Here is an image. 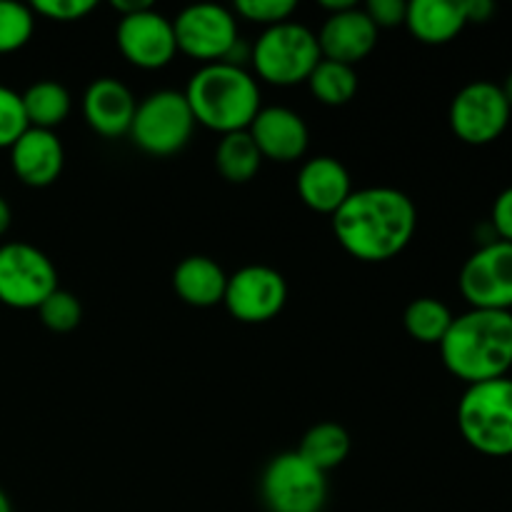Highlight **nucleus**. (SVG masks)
I'll use <instances>...</instances> for the list:
<instances>
[{
	"label": "nucleus",
	"instance_id": "33",
	"mask_svg": "<svg viewBox=\"0 0 512 512\" xmlns=\"http://www.w3.org/2000/svg\"><path fill=\"white\" fill-rule=\"evenodd\" d=\"M463 8L468 23H488L498 10L493 0H463Z\"/></svg>",
	"mask_w": 512,
	"mask_h": 512
},
{
	"label": "nucleus",
	"instance_id": "35",
	"mask_svg": "<svg viewBox=\"0 0 512 512\" xmlns=\"http://www.w3.org/2000/svg\"><path fill=\"white\" fill-rule=\"evenodd\" d=\"M10 223H13V210H10L8 200H5L3 195H0V238H3V235L8 233Z\"/></svg>",
	"mask_w": 512,
	"mask_h": 512
},
{
	"label": "nucleus",
	"instance_id": "11",
	"mask_svg": "<svg viewBox=\"0 0 512 512\" xmlns=\"http://www.w3.org/2000/svg\"><path fill=\"white\" fill-rule=\"evenodd\" d=\"M458 285L470 308L512 313V243L480 245L465 260Z\"/></svg>",
	"mask_w": 512,
	"mask_h": 512
},
{
	"label": "nucleus",
	"instance_id": "18",
	"mask_svg": "<svg viewBox=\"0 0 512 512\" xmlns=\"http://www.w3.org/2000/svg\"><path fill=\"white\" fill-rule=\"evenodd\" d=\"M295 188L310 210L320 215H335L353 193V178L338 158L315 155L303 163Z\"/></svg>",
	"mask_w": 512,
	"mask_h": 512
},
{
	"label": "nucleus",
	"instance_id": "6",
	"mask_svg": "<svg viewBox=\"0 0 512 512\" xmlns=\"http://www.w3.org/2000/svg\"><path fill=\"white\" fill-rule=\"evenodd\" d=\"M195 125L183 90H155L138 103L128 135L143 153L165 158L190 143Z\"/></svg>",
	"mask_w": 512,
	"mask_h": 512
},
{
	"label": "nucleus",
	"instance_id": "12",
	"mask_svg": "<svg viewBox=\"0 0 512 512\" xmlns=\"http://www.w3.org/2000/svg\"><path fill=\"white\" fill-rule=\"evenodd\" d=\"M285 300H288V283L270 265H243L233 275H228L223 305L240 323H268L275 315H280Z\"/></svg>",
	"mask_w": 512,
	"mask_h": 512
},
{
	"label": "nucleus",
	"instance_id": "38",
	"mask_svg": "<svg viewBox=\"0 0 512 512\" xmlns=\"http://www.w3.org/2000/svg\"><path fill=\"white\" fill-rule=\"evenodd\" d=\"M0 512H13V505H10L8 495H5L3 490H0Z\"/></svg>",
	"mask_w": 512,
	"mask_h": 512
},
{
	"label": "nucleus",
	"instance_id": "31",
	"mask_svg": "<svg viewBox=\"0 0 512 512\" xmlns=\"http://www.w3.org/2000/svg\"><path fill=\"white\" fill-rule=\"evenodd\" d=\"M365 13L373 20L375 28H398V25H405V10H408V3L403 0H368L365 5Z\"/></svg>",
	"mask_w": 512,
	"mask_h": 512
},
{
	"label": "nucleus",
	"instance_id": "27",
	"mask_svg": "<svg viewBox=\"0 0 512 512\" xmlns=\"http://www.w3.org/2000/svg\"><path fill=\"white\" fill-rule=\"evenodd\" d=\"M38 315L40 323L48 330H53V333H70L83 320V305H80V300L73 293L58 288L40 303Z\"/></svg>",
	"mask_w": 512,
	"mask_h": 512
},
{
	"label": "nucleus",
	"instance_id": "14",
	"mask_svg": "<svg viewBox=\"0 0 512 512\" xmlns=\"http://www.w3.org/2000/svg\"><path fill=\"white\" fill-rule=\"evenodd\" d=\"M248 133L258 145L263 160L268 158L275 163L300 160L310 145V130L303 115L295 113L293 108H285V105L260 108V113L250 123Z\"/></svg>",
	"mask_w": 512,
	"mask_h": 512
},
{
	"label": "nucleus",
	"instance_id": "7",
	"mask_svg": "<svg viewBox=\"0 0 512 512\" xmlns=\"http://www.w3.org/2000/svg\"><path fill=\"white\" fill-rule=\"evenodd\" d=\"M260 495L268 512H323L328 503V478L298 450L280 453L265 468Z\"/></svg>",
	"mask_w": 512,
	"mask_h": 512
},
{
	"label": "nucleus",
	"instance_id": "28",
	"mask_svg": "<svg viewBox=\"0 0 512 512\" xmlns=\"http://www.w3.org/2000/svg\"><path fill=\"white\" fill-rule=\"evenodd\" d=\"M23 98L8 85H0V150L13 148L15 140L28 130Z\"/></svg>",
	"mask_w": 512,
	"mask_h": 512
},
{
	"label": "nucleus",
	"instance_id": "8",
	"mask_svg": "<svg viewBox=\"0 0 512 512\" xmlns=\"http://www.w3.org/2000/svg\"><path fill=\"white\" fill-rule=\"evenodd\" d=\"M58 290L53 260L30 243L0 245V303L15 310H38Z\"/></svg>",
	"mask_w": 512,
	"mask_h": 512
},
{
	"label": "nucleus",
	"instance_id": "25",
	"mask_svg": "<svg viewBox=\"0 0 512 512\" xmlns=\"http://www.w3.org/2000/svg\"><path fill=\"white\" fill-rule=\"evenodd\" d=\"M455 315L438 298H415L403 313V325L413 340L423 345H440L453 325Z\"/></svg>",
	"mask_w": 512,
	"mask_h": 512
},
{
	"label": "nucleus",
	"instance_id": "19",
	"mask_svg": "<svg viewBox=\"0 0 512 512\" xmlns=\"http://www.w3.org/2000/svg\"><path fill=\"white\" fill-rule=\"evenodd\" d=\"M468 25L463 0H410L405 28L425 45H445Z\"/></svg>",
	"mask_w": 512,
	"mask_h": 512
},
{
	"label": "nucleus",
	"instance_id": "37",
	"mask_svg": "<svg viewBox=\"0 0 512 512\" xmlns=\"http://www.w3.org/2000/svg\"><path fill=\"white\" fill-rule=\"evenodd\" d=\"M500 88H503V93H505V100H508V103H510V108H512V73L508 75V78H505V83L500 85Z\"/></svg>",
	"mask_w": 512,
	"mask_h": 512
},
{
	"label": "nucleus",
	"instance_id": "15",
	"mask_svg": "<svg viewBox=\"0 0 512 512\" xmlns=\"http://www.w3.org/2000/svg\"><path fill=\"white\" fill-rule=\"evenodd\" d=\"M378 33L380 30L375 28L368 13L353 5V8L328 15L315 35H318L320 55L325 60H338L355 68V63L365 60L375 50Z\"/></svg>",
	"mask_w": 512,
	"mask_h": 512
},
{
	"label": "nucleus",
	"instance_id": "1",
	"mask_svg": "<svg viewBox=\"0 0 512 512\" xmlns=\"http://www.w3.org/2000/svg\"><path fill=\"white\" fill-rule=\"evenodd\" d=\"M418 230L413 198L390 185L350 193L333 215V233L348 255L363 263H385L403 253Z\"/></svg>",
	"mask_w": 512,
	"mask_h": 512
},
{
	"label": "nucleus",
	"instance_id": "10",
	"mask_svg": "<svg viewBox=\"0 0 512 512\" xmlns=\"http://www.w3.org/2000/svg\"><path fill=\"white\" fill-rule=\"evenodd\" d=\"M178 53L205 63H220L238 45L235 13L218 3H193L173 20Z\"/></svg>",
	"mask_w": 512,
	"mask_h": 512
},
{
	"label": "nucleus",
	"instance_id": "21",
	"mask_svg": "<svg viewBox=\"0 0 512 512\" xmlns=\"http://www.w3.org/2000/svg\"><path fill=\"white\" fill-rule=\"evenodd\" d=\"M20 98H23L25 118H28L30 128L55 130L73 108L68 88L58 80H38L25 93H20Z\"/></svg>",
	"mask_w": 512,
	"mask_h": 512
},
{
	"label": "nucleus",
	"instance_id": "20",
	"mask_svg": "<svg viewBox=\"0 0 512 512\" xmlns=\"http://www.w3.org/2000/svg\"><path fill=\"white\" fill-rule=\"evenodd\" d=\"M228 275L208 255H188L173 270V290L193 308H213L223 303Z\"/></svg>",
	"mask_w": 512,
	"mask_h": 512
},
{
	"label": "nucleus",
	"instance_id": "24",
	"mask_svg": "<svg viewBox=\"0 0 512 512\" xmlns=\"http://www.w3.org/2000/svg\"><path fill=\"white\" fill-rule=\"evenodd\" d=\"M305 83H308L315 100L330 105V108L348 105L358 93V73H355V68L338 63V60H320Z\"/></svg>",
	"mask_w": 512,
	"mask_h": 512
},
{
	"label": "nucleus",
	"instance_id": "23",
	"mask_svg": "<svg viewBox=\"0 0 512 512\" xmlns=\"http://www.w3.org/2000/svg\"><path fill=\"white\" fill-rule=\"evenodd\" d=\"M260 165H263V155L248 130L220 135V143L215 148V168L228 183H248L258 175Z\"/></svg>",
	"mask_w": 512,
	"mask_h": 512
},
{
	"label": "nucleus",
	"instance_id": "26",
	"mask_svg": "<svg viewBox=\"0 0 512 512\" xmlns=\"http://www.w3.org/2000/svg\"><path fill=\"white\" fill-rule=\"evenodd\" d=\"M35 13L18 0H0V55L15 53L33 38Z\"/></svg>",
	"mask_w": 512,
	"mask_h": 512
},
{
	"label": "nucleus",
	"instance_id": "16",
	"mask_svg": "<svg viewBox=\"0 0 512 512\" xmlns=\"http://www.w3.org/2000/svg\"><path fill=\"white\" fill-rule=\"evenodd\" d=\"M133 90L118 78H95L83 93V118L90 130L103 138H120L130 133V123L135 118Z\"/></svg>",
	"mask_w": 512,
	"mask_h": 512
},
{
	"label": "nucleus",
	"instance_id": "36",
	"mask_svg": "<svg viewBox=\"0 0 512 512\" xmlns=\"http://www.w3.org/2000/svg\"><path fill=\"white\" fill-rule=\"evenodd\" d=\"M323 10H328V15H333V13H340V10H348V8H353V0H323Z\"/></svg>",
	"mask_w": 512,
	"mask_h": 512
},
{
	"label": "nucleus",
	"instance_id": "32",
	"mask_svg": "<svg viewBox=\"0 0 512 512\" xmlns=\"http://www.w3.org/2000/svg\"><path fill=\"white\" fill-rule=\"evenodd\" d=\"M490 225L495 235L505 243H512V185L495 198L493 213H490Z\"/></svg>",
	"mask_w": 512,
	"mask_h": 512
},
{
	"label": "nucleus",
	"instance_id": "30",
	"mask_svg": "<svg viewBox=\"0 0 512 512\" xmlns=\"http://www.w3.org/2000/svg\"><path fill=\"white\" fill-rule=\"evenodd\" d=\"M30 8L35 15H43L48 20L73 23V20H83L85 15L93 13L98 3L95 0H35Z\"/></svg>",
	"mask_w": 512,
	"mask_h": 512
},
{
	"label": "nucleus",
	"instance_id": "4",
	"mask_svg": "<svg viewBox=\"0 0 512 512\" xmlns=\"http://www.w3.org/2000/svg\"><path fill=\"white\" fill-rule=\"evenodd\" d=\"M455 420L470 448L488 458H508L512 455V378L468 385Z\"/></svg>",
	"mask_w": 512,
	"mask_h": 512
},
{
	"label": "nucleus",
	"instance_id": "17",
	"mask_svg": "<svg viewBox=\"0 0 512 512\" xmlns=\"http://www.w3.org/2000/svg\"><path fill=\"white\" fill-rule=\"evenodd\" d=\"M15 178L28 188H48L60 178L65 150L55 130L28 128L10 148Z\"/></svg>",
	"mask_w": 512,
	"mask_h": 512
},
{
	"label": "nucleus",
	"instance_id": "29",
	"mask_svg": "<svg viewBox=\"0 0 512 512\" xmlns=\"http://www.w3.org/2000/svg\"><path fill=\"white\" fill-rule=\"evenodd\" d=\"M295 10H298L295 0H235L233 5L235 15L250 20V23L265 25V28L285 23L293 18Z\"/></svg>",
	"mask_w": 512,
	"mask_h": 512
},
{
	"label": "nucleus",
	"instance_id": "22",
	"mask_svg": "<svg viewBox=\"0 0 512 512\" xmlns=\"http://www.w3.org/2000/svg\"><path fill=\"white\" fill-rule=\"evenodd\" d=\"M353 440L348 430L338 423H318L303 435L298 455H303L313 468L328 475V470L340 468L348 460Z\"/></svg>",
	"mask_w": 512,
	"mask_h": 512
},
{
	"label": "nucleus",
	"instance_id": "3",
	"mask_svg": "<svg viewBox=\"0 0 512 512\" xmlns=\"http://www.w3.org/2000/svg\"><path fill=\"white\" fill-rule=\"evenodd\" d=\"M195 123L220 135L248 130L260 113L258 80L233 63H205L183 90Z\"/></svg>",
	"mask_w": 512,
	"mask_h": 512
},
{
	"label": "nucleus",
	"instance_id": "2",
	"mask_svg": "<svg viewBox=\"0 0 512 512\" xmlns=\"http://www.w3.org/2000/svg\"><path fill=\"white\" fill-rule=\"evenodd\" d=\"M438 348L448 373L465 385L508 378L512 368V313L470 308L468 313L455 315Z\"/></svg>",
	"mask_w": 512,
	"mask_h": 512
},
{
	"label": "nucleus",
	"instance_id": "5",
	"mask_svg": "<svg viewBox=\"0 0 512 512\" xmlns=\"http://www.w3.org/2000/svg\"><path fill=\"white\" fill-rule=\"evenodd\" d=\"M250 60L260 80L290 88V85L305 83L323 55H320L318 35L308 25L285 20V23L270 25L258 35L250 48Z\"/></svg>",
	"mask_w": 512,
	"mask_h": 512
},
{
	"label": "nucleus",
	"instance_id": "9",
	"mask_svg": "<svg viewBox=\"0 0 512 512\" xmlns=\"http://www.w3.org/2000/svg\"><path fill=\"white\" fill-rule=\"evenodd\" d=\"M512 108L503 88L490 80H473L450 103V128L463 143L490 145L508 130Z\"/></svg>",
	"mask_w": 512,
	"mask_h": 512
},
{
	"label": "nucleus",
	"instance_id": "34",
	"mask_svg": "<svg viewBox=\"0 0 512 512\" xmlns=\"http://www.w3.org/2000/svg\"><path fill=\"white\" fill-rule=\"evenodd\" d=\"M113 10L115 13L120 15V18H123V15H133V13H140V10H145V8H150V0H113Z\"/></svg>",
	"mask_w": 512,
	"mask_h": 512
},
{
	"label": "nucleus",
	"instance_id": "13",
	"mask_svg": "<svg viewBox=\"0 0 512 512\" xmlns=\"http://www.w3.org/2000/svg\"><path fill=\"white\" fill-rule=\"evenodd\" d=\"M115 43L130 65L143 70H160L178 53L173 20L150 5L140 13L118 18Z\"/></svg>",
	"mask_w": 512,
	"mask_h": 512
}]
</instances>
